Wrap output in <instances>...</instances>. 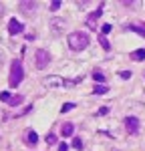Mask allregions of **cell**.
Masks as SVG:
<instances>
[{
  "label": "cell",
  "mask_w": 145,
  "mask_h": 151,
  "mask_svg": "<svg viewBox=\"0 0 145 151\" xmlns=\"http://www.w3.org/2000/svg\"><path fill=\"white\" fill-rule=\"evenodd\" d=\"M48 63H50V52L48 50H45V48H38L34 52V67L36 69H47Z\"/></svg>",
  "instance_id": "obj_3"
},
{
  "label": "cell",
  "mask_w": 145,
  "mask_h": 151,
  "mask_svg": "<svg viewBox=\"0 0 145 151\" xmlns=\"http://www.w3.org/2000/svg\"><path fill=\"white\" fill-rule=\"evenodd\" d=\"M24 101L22 95H14V97H10V101H8V105H12V107H16V105H20Z\"/></svg>",
  "instance_id": "obj_12"
},
{
  "label": "cell",
  "mask_w": 145,
  "mask_h": 151,
  "mask_svg": "<svg viewBox=\"0 0 145 151\" xmlns=\"http://www.w3.org/2000/svg\"><path fill=\"white\" fill-rule=\"evenodd\" d=\"M101 14H103V4H101V6H99V8H97V10L93 12L89 18H87V24H89L91 28H97V24H95V22H97V18H99Z\"/></svg>",
  "instance_id": "obj_7"
},
{
  "label": "cell",
  "mask_w": 145,
  "mask_h": 151,
  "mask_svg": "<svg viewBox=\"0 0 145 151\" xmlns=\"http://www.w3.org/2000/svg\"><path fill=\"white\" fill-rule=\"evenodd\" d=\"M59 151H69V147H67V143H60V145H59Z\"/></svg>",
  "instance_id": "obj_24"
},
{
  "label": "cell",
  "mask_w": 145,
  "mask_h": 151,
  "mask_svg": "<svg viewBox=\"0 0 145 151\" xmlns=\"http://www.w3.org/2000/svg\"><path fill=\"white\" fill-rule=\"evenodd\" d=\"M24 79V69H22V63L20 60H14L10 65V79H8V85L10 87H18Z\"/></svg>",
  "instance_id": "obj_2"
},
{
  "label": "cell",
  "mask_w": 145,
  "mask_h": 151,
  "mask_svg": "<svg viewBox=\"0 0 145 151\" xmlns=\"http://www.w3.org/2000/svg\"><path fill=\"white\" fill-rule=\"evenodd\" d=\"M145 58V48H137L135 52H131V60H143Z\"/></svg>",
  "instance_id": "obj_11"
},
{
  "label": "cell",
  "mask_w": 145,
  "mask_h": 151,
  "mask_svg": "<svg viewBox=\"0 0 145 151\" xmlns=\"http://www.w3.org/2000/svg\"><path fill=\"white\" fill-rule=\"evenodd\" d=\"M50 8H52V10H59L60 8V0H55V2L50 4Z\"/></svg>",
  "instance_id": "obj_22"
},
{
  "label": "cell",
  "mask_w": 145,
  "mask_h": 151,
  "mask_svg": "<svg viewBox=\"0 0 145 151\" xmlns=\"http://www.w3.org/2000/svg\"><path fill=\"white\" fill-rule=\"evenodd\" d=\"M107 91H109V89L105 87V85H97V87H95V91H93V93H95V95H105Z\"/></svg>",
  "instance_id": "obj_13"
},
{
  "label": "cell",
  "mask_w": 145,
  "mask_h": 151,
  "mask_svg": "<svg viewBox=\"0 0 145 151\" xmlns=\"http://www.w3.org/2000/svg\"><path fill=\"white\" fill-rule=\"evenodd\" d=\"M0 101L8 103V101H10V93H6V91H4V93H0Z\"/></svg>",
  "instance_id": "obj_17"
},
{
  "label": "cell",
  "mask_w": 145,
  "mask_h": 151,
  "mask_svg": "<svg viewBox=\"0 0 145 151\" xmlns=\"http://www.w3.org/2000/svg\"><path fill=\"white\" fill-rule=\"evenodd\" d=\"M60 131H62V135H65V137H71L72 133H75V125H72V123H65Z\"/></svg>",
  "instance_id": "obj_10"
},
{
  "label": "cell",
  "mask_w": 145,
  "mask_h": 151,
  "mask_svg": "<svg viewBox=\"0 0 145 151\" xmlns=\"http://www.w3.org/2000/svg\"><path fill=\"white\" fill-rule=\"evenodd\" d=\"M24 143H26L28 147L36 145V143H38V135H36L34 131H28V133H26V141H24Z\"/></svg>",
  "instance_id": "obj_9"
},
{
  "label": "cell",
  "mask_w": 145,
  "mask_h": 151,
  "mask_svg": "<svg viewBox=\"0 0 145 151\" xmlns=\"http://www.w3.org/2000/svg\"><path fill=\"white\" fill-rule=\"evenodd\" d=\"M47 143L48 145H55V143H57V135H55V133H48L47 135Z\"/></svg>",
  "instance_id": "obj_15"
},
{
  "label": "cell",
  "mask_w": 145,
  "mask_h": 151,
  "mask_svg": "<svg viewBox=\"0 0 145 151\" xmlns=\"http://www.w3.org/2000/svg\"><path fill=\"white\" fill-rule=\"evenodd\" d=\"M129 28H131V30H135V32H137V35L145 36V30H143V28H139V26H129Z\"/></svg>",
  "instance_id": "obj_20"
},
{
  "label": "cell",
  "mask_w": 145,
  "mask_h": 151,
  "mask_svg": "<svg viewBox=\"0 0 145 151\" xmlns=\"http://www.w3.org/2000/svg\"><path fill=\"white\" fill-rule=\"evenodd\" d=\"M125 129H127V133L137 135L139 133V119L137 117H125Z\"/></svg>",
  "instance_id": "obj_4"
},
{
  "label": "cell",
  "mask_w": 145,
  "mask_h": 151,
  "mask_svg": "<svg viewBox=\"0 0 145 151\" xmlns=\"http://www.w3.org/2000/svg\"><path fill=\"white\" fill-rule=\"evenodd\" d=\"M101 32H103V35L111 32V24H103V26H101Z\"/></svg>",
  "instance_id": "obj_21"
},
{
  "label": "cell",
  "mask_w": 145,
  "mask_h": 151,
  "mask_svg": "<svg viewBox=\"0 0 145 151\" xmlns=\"http://www.w3.org/2000/svg\"><path fill=\"white\" fill-rule=\"evenodd\" d=\"M69 47H71V50H85L89 47V35L87 32H72V35H69Z\"/></svg>",
  "instance_id": "obj_1"
},
{
  "label": "cell",
  "mask_w": 145,
  "mask_h": 151,
  "mask_svg": "<svg viewBox=\"0 0 145 151\" xmlns=\"http://www.w3.org/2000/svg\"><path fill=\"white\" fill-rule=\"evenodd\" d=\"M99 40H101V45H103V48H105V50H111V45L107 42V38H105L103 35H101V38H99Z\"/></svg>",
  "instance_id": "obj_16"
},
{
  "label": "cell",
  "mask_w": 145,
  "mask_h": 151,
  "mask_svg": "<svg viewBox=\"0 0 145 151\" xmlns=\"http://www.w3.org/2000/svg\"><path fill=\"white\" fill-rule=\"evenodd\" d=\"M2 12H4V6H2V4H0V16H2Z\"/></svg>",
  "instance_id": "obj_25"
},
{
  "label": "cell",
  "mask_w": 145,
  "mask_h": 151,
  "mask_svg": "<svg viewBox=\"0 0 145 151\" xmlns=\"http://www.w3.org/2000/svg\"><path fill=\"white\" fill-rule=\"evenodd\" d=\"M93 79H95L97 83H103V81H105V75L99 73V70H95V73H93Z\"/></svg>",
  "instance_id": "obj_14"
},
{
  "label": "cell",
  "mask_w": 145,
  "mask_h": 151,
  "mask_svg": "<svg viewBox=\"0 0 145 151\" xmlns=\"http://www.w3.org/2000/svg\"><path fill=\"white\" fill-rule=\"evenodd\" d=\"M72 107H75L72 103H65V105H62V109H60V111H62V113H67V111H71Z\"/></svg>",
  "instance_id": "obj_19"
},
{
  "label": "cell",
  "mask_w": 145,
  "mask_h": 151,
  "mask_svg": "<svg viewBox=\"0 0 145 151\" xmlns=\"http://www.w3.org/2000/svg\"><path fill=\"white\" fill-rule=\"evenodd\" d=\"M121 79H131V73H129V70H123V73H121Z\"/></svg>",
  "instance_id": "obj_23"
},
{
  "label": "cell",
  "mask_w": 145,
  "mask_h": 151,
  "mask_svg": "<svg viewBox=\"0 0 145 151\" xmlns=\"http://www.w3.org/2000/svg\"><path fill=\"white\" fill-rule=\"evenodd\" d=\"M18 10L22 12L24 16H30L36 10V2H32V0H22V2H18Z\"/></svg>",
  "instance_id": "obj_5"
},
{
  "label": "cell",
  "mask_w": 145,
  "mask_h": 151,
  "mask_svg": "<svg viewBox=\"0 0 145 151\" xmlns=\"http://www.w3.org/2000/svg\"><path fill=\"white\" fill-rule=\"evenodd\" d=\"M50 28H52L55 35H60L62 28H65V20H60V18H52V20H50Z\"/></svg>",
  "instance_id": "obj_8"
},
{
  "label": "cell",
  "mask_w": 145,
  "mask_h": 151,
  "mask_svg": "<svg viewBox=\"0 0 145 151\" xmlns=\"http://www.w3.org/2000/svg\"><path fill=\"white\" fill-rule=\"evenodd\" d=\"M22 24L18 22V20H16V18H10V22H8V32H10V35H18V32H22Z\"/></svg>",
  "instance_id": "obj_6"
},
{
  "label": "cell",
  "mask_w": 145,
  "mask_h": 151,
  "mask_svg": "<svg viewBox=\"0 0 145 151\" xmlns=\"http://www.w3.org/2000/svg\"><path fill=\"white\" fill-rule=\"evenodd\" d=\"M72 147H75V149H83V139H75Z\"/></svg>",
  "instance_id": "obj_18"
}]
</instances>
